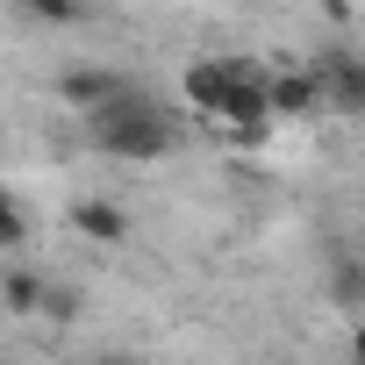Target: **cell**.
I'll return each mask as SVG.
<instances>
[{"label":"cell","mask_w":365,"mask_h":365,"mask_svg":"<svg viewBox=\"0 0 365 365\" xmlns=\"http://www.w3.org/2000/svg\"><path fill=\"white\" fill-rule=\"evenodd\" d=\"M43 308H51L58 322H72V315H79V294H72V287H51V279H43Z\"/></svg>","instance_id":"ba28073f"},{"label":"cell","mask_w":365,"mask_h":365,"mask_svg":"<svg viewBox=\"0 0 365 365\" xmlns=\"http://www.w3.org/2000/svg\"><path fill=\"white\" fill-rule=\"evenodd\" d=\"M22 237H29V222H22V208L8 201V187H0V251H15Z\"/></svg>","instance_id":"52a82bcc"},{"label":"cell","mask_w":365,"mask_h":365,"mask_svg":"<svg viewBox=\"0 0 365 365\" xmlns=\"http://www.w3.org/2000/svg\"><path fill=\"white\" fill-rule=\"evenodd\" d=\"M86 143L108 150V158H165V150H172V122H165V108L136 86V93L108 101L101 115H86Z\"/></svg>","instance_id":"6da1fadb"},{"label":"cell","mask_w":365,"mask_h":365,"mask_svg":"<svg viewBox=\"0 0 365 365\" xmlns=\"http://www.w3.org/2000/svg\"><path fill=\"white\" fill-rule=\"evenodd\" d=\"M58 93H65L79 115H101L108 101L136 93V79H122V72H108V65H101V72H93V65H79V72H65V79H58Z\"/></svg>","instance_id":"3957f363"},{"label":"cell","mask_w":365,"mask_h":365,"mask_svg":"<svg viewBox=\"0 0 365 365\" xmlns=\"http://www.w3.org/2000/svg\"><path fill=\"white\" fill-rule=\"evenodd\" d=\"M29 22H79V8H72V0H36Z\"/></svg>","instance_id":"9c48e42d"},{"label":"cell","mask_w":365,"mask_h":365,"mask_svg":"<svg viewBox=\"0 0 365 365\" xmlns=\"http://www.w3.org/2000/svg\"><path fill=\"white\" fill-rule=\"evenodd\" d=\"M308 72H315V86H322V101H329V108L365 115V58H358V51H322Z\"/></svg>","instance_id":"7a4b0ae2"},{"label":"cell","mask_w":365,"mask_h":365,"mask_svg":"<svg viewBox=\"0 0 365 365\" xmlns=\"http://www.w3.org/2000/svg\"><path fill=\"white\" fill-rule=\"evenodd\" d=\"M0 301L22 308V315H36V308H43V279H36V272H8V279H0Z\"/></svg>","instance_id":"8992f818"},{"label":"cell","mask_w":365,"mask_h":365,"mask_svg":"<svg viewBox=\"0 0 365 365\" xmlns=\"http://www.w3.org/2000/svg\"><path fill=\"white\" fill-rule=\"evenodd\" d=\"M351 351H358V365H365V329H358V336H351Z\"/></svg>","instance_id":"8fae6325"},{"label":"cell","mask_w":365,"mask_h":365,"mask_svg":"<svg viewBox=\"0 0 365 365\" xmlns=\"http://www.w3.org/2000/svg\"><path fill=\"white\" fill-rule=\"evenodd\" d=\"M72 222H79L93 244H122V237H129V222H122V208H115V201H79V208H72Z\"/></svg>","instance_id":"5b68a950"},{"label":"cell","mask_w":365,"mask_h":365,"mask_svg":"<svg viewBox=\"0 0 365 365\" xmlns=\"http://www.w3.org/2000/svg\"><path fill=\"white\" fill-rule=\"evenodd\" d=\"M265 101H272V115H315L322 108V86H315V72H272L265 79Z\"/></svg>","instance_id":"277c9868"},{"label":"cell","mask_w":365,"mask_h":365,"mask_svg":"<svg viewBox=\"0 0 365 365\" xmlns=\"http://www.w3.org/2000/svg\"><path fill=\"white\" fill-rule=\"evenodd\" d=\"M86 365H136L129 351H101V358H86Z\"/></svg>","instance_id":"30bf717a"}]
</instances>
